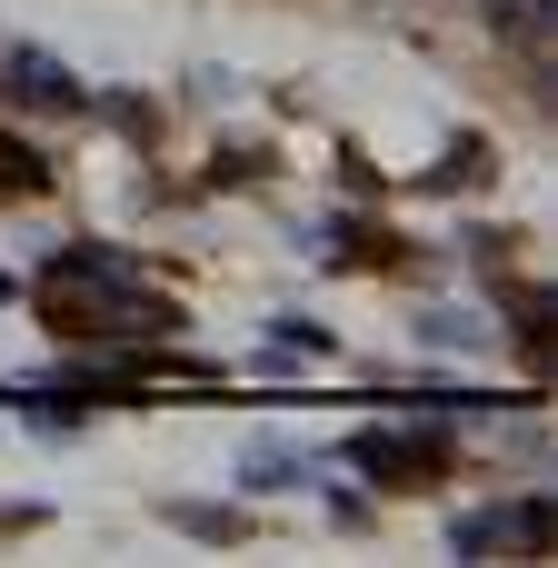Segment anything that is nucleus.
I'll return each mask as SVG.
<instances>
[{
    "mask_svg": "<svg viewBox=\"0 0 558 568\" xmlns=\"http://www.w3.org/2000/svg\"><path fill=\"white\" fill-rule=\"evenodd\" d=\"M0 70H20V80H10L20 100H40V110H80V80H70L50 50H0Z\"/></svg>",
    "mask_w": 558,
    "mask_h": 568,
    "instance_id": "nucleus-1",
    "label": "nucleus"
},
{
    "mask_svg": "<svg viewBox=\"0 0 558 568\" xmlns=\"http://www.w3.org/2000/svg\"><path fill=\"white\" fill-rule=\"evenodd\" d=\"M40 180H50V170H40L20 140H0V190H40Z\"/></svg>",
    "mask_w": 558,
    "mask_h": 568,
    "instance_id": "nucleus-3",
    "label": "nucleus"
},
{
    "mask_svg": "<svg viewBox=\"0 0 558 568\" xmlns=\"http://www.w3.org/2000/svg\"><path fill=\"white\" fill-rule=\"evenodd\" d=\"M290 479H300L290 449H250V489H290Z\"/></svg>",
    "mask_w": 558,
    "mask_h": 568,
    "instance_id": "nucleus-2",
    "label": "nucleus"
}]
</instances>
